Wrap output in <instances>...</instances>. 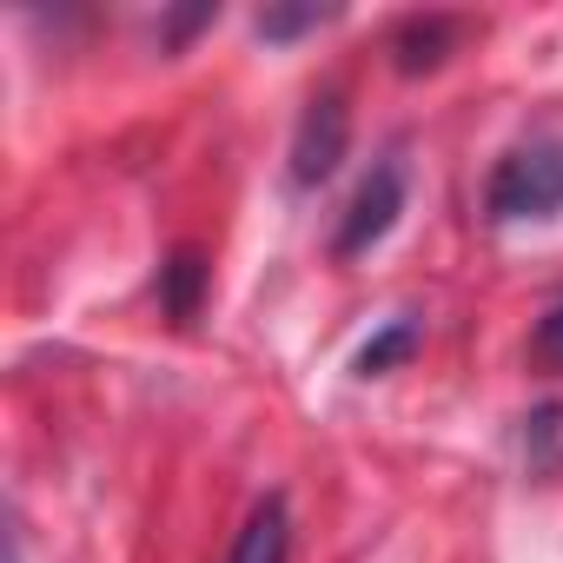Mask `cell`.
Here are the masks:
<instances>
[{
    "label": "cell",
    "mask_w": 563,
    "mask_h": 563,
    "mask_svg": "<svg viewBox=\"0 0 563 563\" xmlns=\"http://www.w3.org/2000/svg\"><path fill=\"white\" fill-rule=\"evenodd\" d=\"M418 345H424V319H411V312H405V319H391L385 332H372V339L358 345L352 372H358V378H385V372H398Z\"/></svg>",
    "instance_id": "7"
},
{
    "label": "cell",
    "mask_w": 563,
    "mask_h": 563,
    "mask_svg": "<svg viewBox=\"0 0 563 563\" xmlns=\"http://www.w3.org/2000/svg\"><path fill=\"white\" fill-rule=\"evenodd\" d=\"M325 21H339V8H265L258 34L265 41H299V34H319Z\"/></svg>",
    "instance_id": "8"
},
{
    "label": "cell",
    "mask_w": 563,
    "mask_h": 563,
    "mask_svg": "<svg viewBox=\"0 0 563 563\" xmlns=\"http://www.w3.org/2000/svg\"><path fill=\"white\" fill-rule=\"evenodd\" d=\"M530 352H537V365L543 372H563V299L537 319V332H530Z\"/></svg>",
    "instance_id": "9"
},
{
    "label": "cell",
    "mask_w": 563,
    "mask_h": 563,
    "mask_svg": "<svg viewBox=\"0 0 563 563\" xmlns=\"http://www.w3.org/2000/svg\"><path fill=\"white\" fill-rule=\"evenodd\" d=\"M556 212H563V140L530 133L490 166L484 219L490 225H523V219H556Z\"/></svg>",
    "instance_id": "1"
},
{
    "label": "cell",
    "mask_w": 563,
    "mask_h": 563,
    "mask_svg": "<svg viewBox=\"0 0 563 563\" xmlns=\"http://www.w3.org/2000/svg\"><path fill=\"white\" fill-rule=\"evenodd\" d=\"M464 34H471V21H457V14H411V21H398V34H391V67H398L405 80L438 74V67L457 54Z\"/></svg>",
    "instance_id": "4"
},
{
    "label": "cell",
    "mask_w": 563,
    "mask_h": 563,
    "mask_svg": "<svg viewBox=\"0 0 563 563\" xmlns=\"http://www.w3.org/2000/svg\"><path fill=\"white\" fill-rule=\"evenodd\" d=\"M225 563H292V510H286V497H278V490H265L252 504V517L239 523Z\"/></svg>",
    "instance_id": "5"
},
{
    "label": "cell",
    "mask_w": 563,
    "mask_h": 563,
    "mask_svg": "<svg viewBox=\"0 0 563 563\" xmlns=\"http://www.w3.org/2000/svg\"><path fill=\"white\" fill-rule=\"evenodd\" d=\"M405 199H411V179H405V153H385L365 179H358V192H352V206H345V219H339V239H332V258H358V252H372L391 225H398V212H405Z\"/></svg>",
    "instance_id": "2"
},
{
    "label": "cell",
    "mask_w": 563,
    "mask_h": 563,
    "mask_svg": "<svg viewBox=\"0 0 563 563\" xmlns=\"http://www.w3.org/2000/svg\"><path fill=\"white\" fill-rule=\"evenodd\" d=\"M345 146H352V107H345L339 87H325V93L306 100V113L292 126V186H306V192L325 186L339 173Z\"/></svg>",
    "instance_id": "3"
},
{
    "label": "cell",
    "mask_w": 563,
    "mask_h": 563,
    "mask_svg": "<svg viewBox=\"0 0 563 563\" xmlns=\"http://www.w3.org/2000/svg\"><path fill=\"white\" fill-rule=\"evenodd\" d=\"M206 286H212V265H206V252H192V245L166 252V265H159V278H153L159 312H166L173 325H192V319H199V306H206Z\"/></svg>",
    "instance_id": "6"
},
{
    "label": "cell",
    "mask_w": 563,
    "mask_h": 563,
    "mask_svg": "<svg viewBox=\"0 0 563 563\" xmlns=\"http://www.w3.org/2000/svg\"><path fill=\"white\" fill-rule=\"evenodd\" d=\"M219 21V8H212V0H199V8H179V14H166V27H159V41H166V54H179L199 27H212Z\"/></svg>",
    "instance_id": "10"
}]
</instances>
